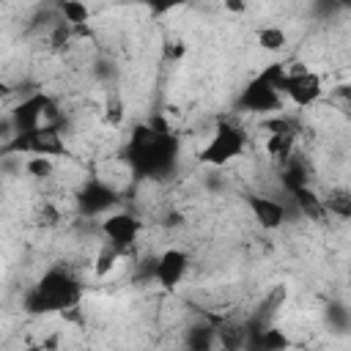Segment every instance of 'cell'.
<instances>
[{"mask_svg":"<svg viewBox=\"0 0 351 351\" xmlns=\"http://www.w3.org/2000/svg\"><path fill=\"white\" fill-rule=\"evenodd\" d=\"M189 271V252L181 247H167L154 261V280L162 291H176Z\"/></svg>","mask_w":351,"mask_h":351,"instance_id":"obj_8","label":"cell"},{"mask_svg":"<svg viewBox=\"0 0 351 351\" xmlns=\"http://www.w3.org/2000/svg\"><path fill=\"white\" fill-rule=\"evenodd\" d=\"M244 148H247V132L236 121H219L211 137L206 140V145L200 148L197 159L208 167H225L233 159H239Z\"/></svg>","mask_w":351,"mask_h":351,"instance_id":"obj_4","label":"cell"},{"mask_svg":"<svg viewBox=\"0 0 351 351\" xmlns=\"http://www.w3.org/2000/svg\"><path fill=\"white\" fill-rule=\"evenodd\" d=\"M288 66L285 63H269L263 71H258L239 93L236 107L241 112H252V115H269L277 112L285 101L282 96V85L288 77Z\"/></svg>","mask_w":351,"mask_h":351,"instance_id":"obj_2","label":"cell"},{"mask_svg":"<svg viewBox=\"0 0 351 351\" xmlns=\"http://www.w3.org/2000/svg\"><path fill=\"white\" fill-rule=\"evenodd\" d=\"M77 302H80L77 277L66 269H58V266L44 271V277L25 296V307L30 313H55V310L74 307Z\"/></svg>","mask_w":351,"mask_h":351,"instance_id":"obj_3","label":"cell"},{"mask_svg":"<svg viewBox=\"0 0 351 351\" xmlns=\"http://www.w3.org/2000/svg\"><path fill=\"white\" fill-rule=\"evenodd\" d=\"M282 96L293 104V107H313L321 96H324V80L318 71L310 69H291L282 85Z\"/></svg>","mask_w":351,"mask_h":351,"instance_id":"obj_7","label":"cell"},{"mask_svg":"<svg viewBox=\"0 0 351 351\" xmlns=\"http://www.w3.org/2000/svg\"><path fill=\"white\" fill-rule=\"evenodd\" d=\"M176 151L178 143L176 137L165 129V126H137L132 132V143H129V162L140 176L148 178H162L170 173L173 162H176Z\"/></svg>","mask_w":351,"mask_h":351,"instance_id":"obj_1","label":"cell"},{"mask_svg":"<svg viewBox=\"0 0 351 351\" xmlns=\"http://www.w3.org/2000/svg\"><path fill=\"white\" fill-rule=\"evenodd\" d=\"M58 104L47 93H30L16 104V110H11L8 123L14 126V134H27L36 129L58 126Z\"/></svg>","mask_w":351,"mask_h":351,"instance_id":"obj_5","label":"cell"},{"mask_svg":"<svg viewBox=\"0 0 351 351\" xmlns=\"http://www.w3.org/2000/svg\"><path fill=\"white\" fill-rule=\"evenodd\" d=\"M255 41L263 52H280L288 44V33L280 25H263V27L255 30Z\"/></svg>","mask_w":351,"mask_h":351,"instance_id":"obj_13","label":"cell"},{"mask_svg":"<svg viewBox=\"0 0 351 351\" xmlns=\"http://www.w3.org/2000/svg\"><path fill=\"white\" fill-rule=\"evenodd\" d=\"M25 170L33 178H47L52 173V159L49 156H27L25 159Z\"/></svg>","mask_w":351,"mask_h":351,"instance_id":"obj_18","label":"cell"},{"mask_svg":"<svg viewBox=\"0 0 351 351\" xmlns=\"http://www.w3.org/2000/svg\"><path fill=\"white\" fill-rule=\"evenodd\" d=\"M118 261H121V252L104 241V244L99 247L96 258H93V271H96V277H104V274H110V271L115 269V263H118Z\"/></svg>","mask_w":351,"mask_h":351,"instance_id":"obj_15","label":"cell"},{"mask_svg":"<svg viewBox=\"0 0 351 351\" xmlns=\"http://www.w3.org/2000/svg\"><path fill=\"white\" fill-rule=\"evenodd\" d=\"M101 233L110 247H115L121 255H126L137 244V239L143 233V222L129 211H112L101 219Z\"/></svg>","mask_w":351,"mask_h":351,"instance_id":"obj_6","label":"cell"},{"mask_svg":"<svg viewBox=\"0 0 351 351\" xmlns=\"http://www.w3.org/2000/svg\"><path fill=\"white\" fill-rule=\"evenodd\" d=\"M104 118H107V123H112V126H118V123L123 121V101H121V96H118L115 90L107 93V101H104Z\"/></svg>","mask_w":351,"mask_h":351,"instance_id":"obj_16","label":"cell"},{"mask_svg":"<svg viewBox=\"0 0 351 351\" xmlns=\"http://www.w3.org/2000/svg\"><path fill=\"white\" fill-rule=\"evenodd\" d=\"M8 148L30 154V156H49V159L66 154V143H63L58 126L36 129V132H27V134H14V143Z\"/></svg>","mask_w":351,"mask_h":351,"instance_id":"obj_9","label":"cell"},{"mask_svg":"<svg viewBox=\"0 0 351 351\" xmlns=\"http://www.w3.org/2000/svg\"><path fill=\"white\" fill-rule=\"evenodd\" d=\"M22 351H47L44 346H30V348H22Z\"/></svg>","mask_w":351,"mask_h":351,"instance_id":"obj_21","label":"cell"},{"mask_svg":"<svg viewBox=\"0 0 351 351\" xmlns=\"http://www.w3.org/2000/svg\"><path fill=\"white\" fill-rule=\"evenodd\" d=\"M225 8H228V11H233V14H244V11H247V5H244V3H239V0H228V3H225Z\"/></svg>","mask_w":351,"mask_h":351,"instance_id":"obj_20","label":"cell"},{"mask_svg":"<svg viewBox=\"0 0 351 351\" xmlns=\"http://www.w3.org/2000/svg\"><path fill=\"white\" fill-rule=\"evenodd\" d=\"M332 104H335L340 112H346V115L351 118V82L337 85V88L332 90Z\"/></svg>","mask_w":351,"mask_h":351,"instance_id":"obj_19","label":"cell"},{"mask_svg":"<svg viewBox=\"0 0 351 351\" xmlns=\"http://www.w3.org/2000/svg\"><path fill=\"white\" fill-rule=\"evenodd\" d=\"M293 200H296V206H299V211L307 217V219H315V222H321L329 211H326V203H324V197H318L310 186H302V189H296L293 192Z\"/></svg>","mask_w":351,"mask_h":351,"instance_id":"obj_12","label":"cell"},{"mask_svg":"<svg viewBox=\"0 0 351 351\" xmlns=\"http://www.w3.org/2000/svg\"><path fill=\"white\" fill-rule=\"evenodd\" d=\"M324 203H326V211L351 217V192H335L332 197H324Z\"/></svg>","mask_w":351,"mask_h":351,"instance_id":"obj_17","label":"cell"},{"mask_svg":"<svg viewBox=\"0 0 351 351\" xmlns=\"http://www.w3.org/2000/svg\"><path fill=\"white\" fill-rule=\"evenodd\" d=\"M58 11L66 25H85L90 19V8L80 0H63V3H58Z\"/></svg>","mask_w":351,"mask_h":351,"instance_id":"obj_14","label":"cell"},{"mask_svg":"<svg viewBox=\"0 0 351 351\" xmlns=\"http://www.w3.org/2000/svg\"><path fill=\"white\" fill-rule=\"evenodd\" d=\"M77 206L82 214L88 217H107L112 214V208L118 206V195L112 186H107L104 181L93 178V181H85V186L77 192Z\"/></svg>","mask_w":351,"mask_h":351,"instance_id":"obj_10","label":"cell"},{"mask_svg":"<svg viewBox=\"0 0 351 351\" xmlns=\"http://www.w3.org/2000/svg\"><path fill=\"white\" fill-rule=\"evenodd\" d=\"M247 208L252 214V219L263 228V230H277L285 225L288 219V208L282 200L271 197V195H247Z\"/></svg>","mask_w":351,"mask_h":351,"instance_id":"obj_11","label":"cell"}]
</instances>
